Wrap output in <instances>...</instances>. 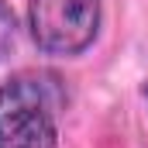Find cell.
I'll list each match as a JSON object with an SVG mask.
<instances>
[{
  "label": "cell",
  "instance_id": "3957f363",
  "mask_svg": "<svg viewBox=\"0 0 148 148\" xmlns=\"http://www.w3.org/2000/svg\"><path fill=\"white\" fill-rule=\"evenodd\" d=\"M14 41H17V17H14L10 3H7V0H0V62L10 55Z\"/></svg>",
  "mask_w": 148,
  "mask_h": 148
},
{
  "label": "cell",
  "instance_id": "6da1fadb",
  "mask_svg": "<svg viewBox=\"0 0 148 148\" xmlns=\"http://www.w3.org/2000/svg\"><path fill=\"white\" fill-rule=\"evenodd\" d=\"M66 83L48 69H21L0 86V148H59Z\"/></svg>",
  "mask_w": 148,
  "mask_h": 148
},
{
  "label": "cell",
  "instance_id": "277c9868",
  "mask_svg": "<svg viewBox=\"0 0 148 148\" xmlns=\"http://www.w3.org/2000/svg\"><path fill=\"white\" fill-rule=\"evenodd\" d=\"M145 97H148V83H145Z\"/></svg>",
  "mask_w": 148,
  "mask_h": 148
},
{
  "label": "cell",
  "instance_id": "7a4b0ae2",
  "mask_svg": "<svg viewBox=\"0 0 148 148\" xmlns=\"http://www.w3.org/2000/svg\"><path fill=\"white\" fill-rule=\"evenodd\" d=\"M28 28L38 52L76 59L100 35V0H31Z\"/></svg>",
  "mask_w": 148,
  "mask_h": 148
}]
</instances>
